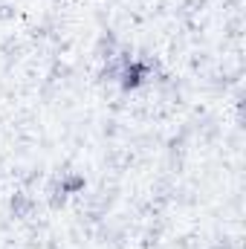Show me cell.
<instances>
[{"label":"cell","instance_id":"1","mask_svg":"<svg viewBox=\"0 0 246 249\" xmlns=\"http://www.w3.org/2000/svg\"><path fill=\"white\" fill-rule=\"evenodd\" d=\"M148 78H151V67L145 61L130 58V61L122 67V72H119V87H122L124 93H130V90H139Z\"/></svg>","mask_w":246,"mask_h":249},{"label":"cell","instance_id":"2","mask_svg":"<svg viewBox=\"0 0 246 249\" xmlns=\"http://www.w3.org/2000/svg\"><path fill=\"white\" fill-rule=\"evenodd\" d=\"M9 206H12V214H15V217H29V214H32V209H35L32 197H26V194H15Z\"/></svg>","mask_w":246,"mask_h":249}]
</instances>
